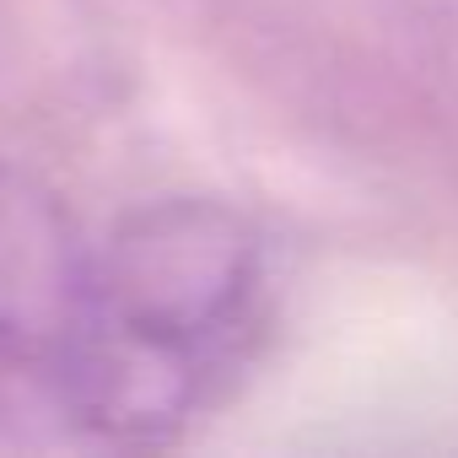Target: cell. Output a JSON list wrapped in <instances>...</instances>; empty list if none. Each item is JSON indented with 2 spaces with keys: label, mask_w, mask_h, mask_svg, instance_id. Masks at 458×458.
Instances as JSON below:
<instances>
[{
  "label": "cell",
  "mask_w": 458,
  "mask_h": 458,
  "mask_svg": "<svg viewBox=\"0 0 458 458\" xmlns=\"http://www.w3.org/2000/svg\"><path fill=\"white\" fill-rule=\"evenodd\" d=\"M276 324L270 243L238 205L157 194L87 249L65 431L114 453L178 447L254 372Z\"/></svg>",
  "instance_id": "6da1fadb"
},
{
  "label": "cell",
  "mask_w": 458,
  "mask_h": 458,
  "mask_svg": "<svg viewBox=\"0 0 458 458\" xmlns=\"http://www.w3.org/2000/svg\"><path fill=\"white\" fill-rule=\"evenodd\" d=\"M87 249L65 194L38 167L0 157V442L65 431Z\"/></svg>",
  "instance_id": "7a4b0ae2"
}]
</instances>
